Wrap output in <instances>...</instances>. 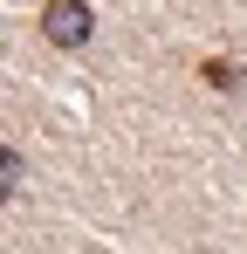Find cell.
Here are the masks:
<instances>
[{"mask_svg": "<svg viewBox=\"0 0 247 254\" xmlns=\"http://www.w3.org/2000/svg\"><path fill=\"white\" fill-rule=\"evenodd\" d=\"M41 35L55 48H82L89 42V0H48L41 7Z\"/></svg>", "mask_w": 247, "mask_h": 254, "instance_id": "obj_1", "label": "cell"}, {"mask_svg": "<svg viewBox=\"0 0 247 254\" xmlns=\"http://www.w3.org/2000/svg\"><path fill=\"white\" fill-rule=\"evenodd\" d=\"M199 76H206V83H213V89H234V83H241V76H234V62H206Z\"/></svg>", "mask_w": 247, "mask_h": 254, "instance_id": "obj_2", "label": "cell"}]
</instances>
